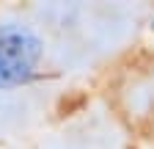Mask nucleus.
<instances>
[{
	"mask_svg": "<svg viewBox=\"0 0 154 149\" xmlns=\"http://www.w3.org/2000/svg\"><path fill=\"white\" fill-rule=\"evenodd\" d=\"M140 8L107 3L0 6V122L22 113V97L83 72L124 44Z\"/></svg>",
	"mask_w": 154,
	"mask_h": 149,
	"instance_id": "f257e3e1",
	"label": "nucleus"
},
{
	"mask_svg": "<svg viewBox=\"0 0 154 149\" xmlns=\"http://www.w3.org/2000/svg\"><path fill=\"white\" fill-rule=\"evenodd\" d=\"M149 28H151V33H154V17H151V20H149Z\"/></svg>",
	"mask_w": 154,
	"mask_h": 149,
	"instance_id": "f03ea898",
	"label": "nucleus"
}]
</instances>
